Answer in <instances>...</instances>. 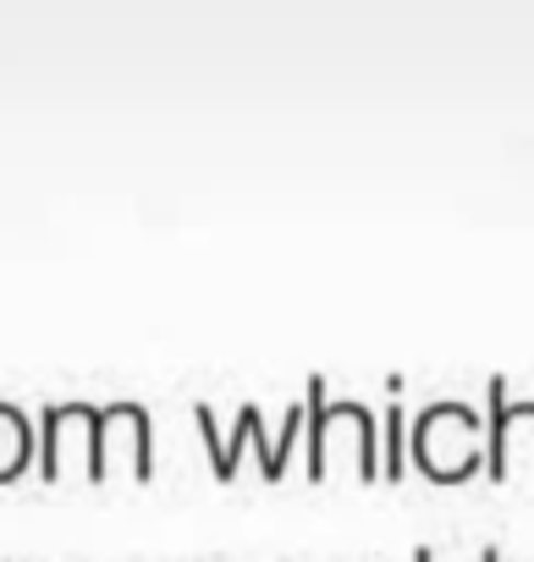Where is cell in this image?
Returning a JSON list of instances; mask_svg holds the SVG:
<instances>
[{
    "label": "cell",
    "instance_id": "cell-5",
    "mask_svg": "<svg viewBox=\"0 0 534 562\" xmlns=\"http://www.w3.org/2000/svg\"><path fill=\"white\" fill-rule=\"evenodd\" d=\"M155 474V430L144 403H105L100 408V485L105 480H133L149 485Z\"/></svg>",
    "mask_w": 534,
    "mask_h": 562
},
{
    "label": "cell",
    "instance_id": "cell-9",
    "mask_svg": "<svg viewBox=\"0 0 534 562\" xmlns=\"http://www.w3.org/2000/svg\"><path fill=\"white\" fill-rule=\"evenodd\" d=\"M413 562H435V551H430V546H419V551H413Z\"/></svg>",
    "mask_w": 534,
    "mask_h": 562
},
{
    "label": "cell",
    "instance_id": "cell-6",
    "mask_svg": "<svg viewBox=\"0 0 534 562\" xmlns=\"http://www.w3.org/2000/svg\"><path fill=\"white\" fill-rule=\"evenodd\" d=\"M193 419H198L204 447H209V458H215V480H220V485H231V480H237V458H242V447H248V436H253L259 408H242V414H237V425H231V436H220V430H215L209 403H198V408H193Z\"/></svg>",
    "mask_w": 534,
    "mask_h": 562
},
{
    "label": "cell",
    "instance_id": "cell-3",
    "mask_svg": "<svg viewBox=\"0 0 534 562\" xmlns=\"http://www.w3.org/2000/svg\"><path fill=\"white\" fill-rule=\"evenodd\" d=\"M39 480L100 485V408L94 403H50L39 414Z\"/></svg>",
    "mask_w": 534,
    "mask_h": 562
},
{
    "label": "cell",
    "instance_id": "cell-4",
    "mask_svg": "<svg viewBox=\"0 0 534 562\" xmlns=\"http://www.w3.org/2000/svg\"><path fill=\"white\" fill-rule=\"evenodd\" d=\"M485 474L496 485H534V397H507L501 375L485 386Z\"/></svg>",
    "mask_w": 534,
    "mask_h": 562
},
{
    "label": "cell",
    "instance_id": "cell-2",
    "mask_svg": "<svg viewBox=\"0 0 534 562\" xmlns=\"http://www.w3.org/2000/svg\"><path fill=\"white\" fill-rule=\"evenodd\" d=\"M408 452H413V469L435 485H463L485 469V419L468 408V403H430L413 430H408Z\"/></svg>",
    "mask_w": 534,
    "mask_h": 562
},
{
    "label": "cell",
    "instance_id": "cell-7",
    "mask_svg": "<svg viewBox=\"0 0 534 562\" xmlns=\"http://www.w3.org/2000/svg\"><path fill=\"white\" fill-rule=\"evenodd\" d=\"M34 463V425L18 403H0V485L23 480Z\"/></svg>",
    "mask_w": 534,
    "mask_h": 562
},
{
    "label": "cell",
    "instance_id": "cell-8",
    "mask_svg": "<svg viewBox=\"0 0 534 562\" xmlns=\"http://www.w3.org/2000/svg\"><path fill=\"white\" fill-rule=\"evenodd\" d=\"M380 474L386 480H402L408 474V414L402 408H386V425H380Z\"/></svg>",
    "mask_w": 534,
    "mask_h": 562
},
{
    "label": "cell",
    "instance_id": "cell-1",
    "mask_svg": "<svg viewBox=\"0 0 534 562\" xmlns=\"http://www.w3.org/2000/svg\"><path fill=\"white\" fill-rule=\"evenodd\" d=\"M309 480H359L375 485L380 480V419L353 403V397H326V381L309 375Z\"/></svg>",
    "mask_w": 534,
    "mask_h": 562
},
{
    "label": "cell",
    "instance_id": "cell-10",
    "mask_svg": "<svg viewBox=\"0 0 534 562\" xmlns=\"http://www.w3.org/2000/svg\"><path fill=\"white\" fill-rule=\"evenodd\" d=\"M479 557H485V562H501V557H496V546H485V551H479Z\"/></svg>",
    "mask_w": 534,
    "mask_h": 562
}]
</instances>
